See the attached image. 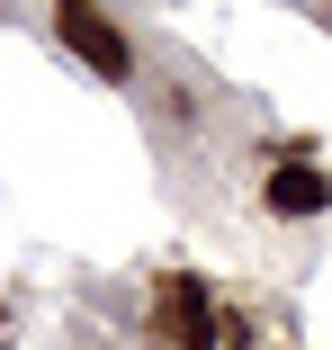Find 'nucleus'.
I'll use <instances>...</instances> for the list:
<instances>
[{"label":"nucleus","mask_w":332,"mask_h":350,"mask_svg":"<svg viewBox=\"0 0 332 350\" xmlns=\"http://www.w3.org/2000/svg\"><path fill=\"white\" fill-rule=\"evenodd\" d=\"M54 27H63V45H72L99 81H126V72H135V45H126V27L99 10V0H54Z\"/></svg>","instance_id":"obj_1"},{"label":"nucleus","mask_w":332,"mask_h":350,"mask_svg":"<svg viewBox=\"0 0 332 350\" xmlns=\"http://www.w3.org/2000/svg\"><path fill=\"white\" fill-rule=\"evenodd\" d=\"M153 314H162V341L171 350H216V314H207V288H197V278H162Z\"/></svg>","instance_id":"obj_2"},{"label":"nucleus","mask_w":332,"mask_h":350,"mask_svg":"<svg viewBox=\"0 0 332 350\" xmlns=\"http://www.w3.org/2000/svg\"><path fill=\"white\" fill-rule=\"evenodd\" d=\"M260 206H270V216H323V206H332V171H314V162H279L270 180H260Z\"/></svg>","instance_id":"obj_3"}]
</instances>
